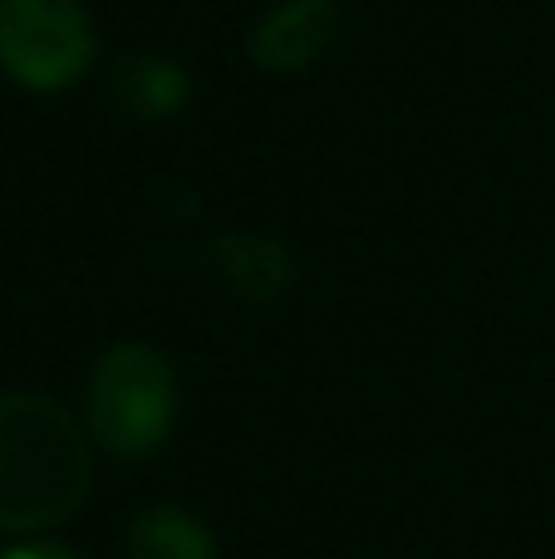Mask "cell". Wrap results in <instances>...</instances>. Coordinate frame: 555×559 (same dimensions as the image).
<instances>
[{"mask_svg": "<svg viewBox=\"0 0 555 559\" xmlns=\"http://www.w3.org/2000/svg\"><path fill=\"white\" fill-rule=\"evenodd\" d=\"M94 59V20L79 0H0V69L15 84L55 94Z\"/></svg>", "mask_w": 555, "mask_h": 559, "instance_id": "3957f363", "label": "cell"}, {"mask_svg": "<svg viewBox=\"0 0 555 559\" xmlns=\"http://www.w3.org/2000/svg\"><path fill=\"white\" fill-rule=\"evenodd\" d=\"M0 559H74L64 550V545H49V540H39V545H15V550H5Z\"/></svg>", "mask_w": 555, "mask_h": 559, "instance_id": "ba28073f", "label": "cell"}, {"mask_svg": "<svg viewBox=\"0 0 555 559\" xmlns=\"http://www.w3.org/2000/svg\"><path fill=\"white\" fill-rule=\"evenodd\" d=\"M334 39V5L330 0H285L271 15L256 25L251 35V59L261 69H281V74H295V69L315 64V59L330 49Z\"/></svg>", "mask_w": 555, "mask_h": 559, "instance_id": "277c9868", "label": "cell"}, {"mask_svg": "<svg viewBox=\"0 0 555 559\" xmlns=\"http://www.w3.org/2000/svg\"><path fill=\"white\" fill-rule=\"evenodd\" d=\"M123 550L128 559H216L206 525L192 521L187 511H173V506H157V511L138 515Z\"/></svg>", "mask_w": 555, "mask_h": 559, "instance_id": "5b68a950", "label": "cell"}, {"mask_svg": "<svg viewBox=\"0 0 555 559\" xmlns=\"http://www.w3.org/2000/svg\"><path fill=\"white\" fill-rule=\"evenodd\" d=\"M114 98L138 118H163L187 98V79L157 55H128L114 69Z\"/></svg>", "mask_w": 555, "mask_h": 559, "instance_id": "8992f818", "label": "cell"}, {"mask_svg": "<svg viewBox=\"0 0 555 559\" xmlns=\"http://www.w3.org/2000/svg\"><path fill=\"white\" fill-rule=\"evenodd\" d=\"M177 417V378L147 344H118L98 358L88 383V432L114 456H147L167 442Z\"/></svg>", "mask_w": 555, "mask_h": 559, "instance_id": "7a4b0ae2", "label": "cell"}, {"mask_svg": "<svg viewBox=\"0 0 555 559\" xmlns=\"http://www.w3.org/2000/svg\"><path fill=\"white\" fill-rule=\"evenodd\" d=\"M222 271L246 295H275L291 280V261H285V251L275 241L236 236V241H222Z\"/></svg>", "mask_w": 555, "mask_h": 559, "instance_id": "52a82bcc", "label": "cell"}, {"mask_svg": "<svg viewBox=\"0 0 555 559\" xmlns=\"http://www.w3.org/2000/svg\"><path fill=\"white\" fill-rule=\"evenodd\" d=\"M88 442L45 393H0V531H45L88 496Z\"/></svg>", "mask_w": 555, "mask_h": 559, "instance_id": "6da1fadb", "label": "cell"}]
</instances>
